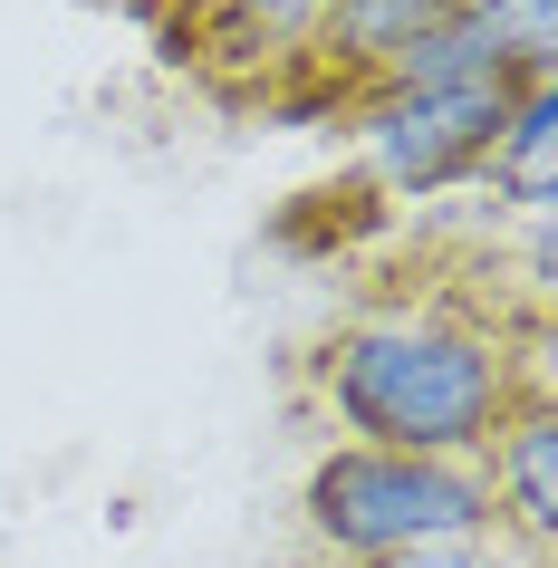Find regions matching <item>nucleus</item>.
<instances>
[{
    "label": "nucleus",
    "instance_id": "obj_4",
    "mask_svg": "<svg viewBox=\"0 0 558 568\" xmlns=\"http://www.w3.org/2000/svg\"><path fill=\"white\" fill-rule=\"evenodd\" d=\"M481 481H491V510L510 539H529V549L558 539V405L549 395H520L500 415V434L481 444Z\"/></svg>",
    "mask_w": 558,
    "mask_h": 568
},
{
    "label": "nucleus",
    "instance_id": "obj_9",
    "mask_svg": "<svg viewBox=\"0 0 558 568\" xmlns=\"http://www.w3.org/2000/svg\"><path fill=\"white\" fill-rule=\"evenodd\" d=\"M222 20H232L241 49H261V59H318L327 0H222Z\"/></svg>",
    "mask_w": 558,
    "mask_h": 568
},
{
    "label": "nucleus",
    "instance_id": "obj_2",
    "mask_svg": "<svg viewBox=\"0 0 558 568\" xmlns=\"http://www.w3.org/2000/svg\"><path fill=\"white\" fill-rule=\"evenodd\" d=\"M298 520L318 549H337L347 568L405 559V549H443V539H481L500 520L481 463H424V453H376L337 444L308 463L298 481Z\"/></svg>",
    "mask_w": 558,
    "mask_h": 568
},
{
    "label": "nucleus",
    "instance_id": "obj_5",
    "mask_svg": "<svg viewBox=\"0 0 558 568\" xmlns=\"http://www.w3.org/2000/svg\"><path fill=\"white\" fill-rule=\"evenodd\" d=\"M471 183H481V203H491V212H520V222L558 203V78L510 88L491 145H481V164H471Z\"/></svg>",
    "mask_w": 558,
    "mask_h": 568
},
{
    "label": "nucleus",
    "instance_id": "obj_1",
    "mask_svg": "<svg viewBox=\"0 0 558 568\" xmlns=\"http://www.w3.org/2000/svg\"><path fill=\"white\" fill-rule=\"evenodd\" d=\"M327 424L376 453H424V463H481L500 415L520 395H549V357H510L500 318L414 300V308H366L308 357Z\"/></svg>",
    "mask_w": 558,
    "mask_h": 568
},
{
    "label": "nucleus",
    "instance_id": "obj_8",
    "mask_svg": "<svg viewBox=\"0 0 558 568\" xmlns=\"http://www.w3.org/2000/svg\"><path fill=\"white\" fill-rule=\"evenodd\" d=\"M471 10H481V30H491V49L510 59L520 88L558 78V0H471Z\"/></svg>",
    "mask_w": 558,
    "mask_h": 568
},
{
    "label": "nucleus",
    "instance_id": "obj_3",
    "mask_svg": "<svg viewBox=\"0 0 558 568\" xmlns=\"http://www.w3.org/2000/svg\"><path fill=\"white\" fill-rule=\"evenodd\" d=\"M500 106H510L500 78H481V88H376V97H356V154L385 193L434 203V193L471 183Z\"/></svg>",
    "mask_w": 558,
    "mask_h": 568
},
{
    "label": "nucleus",
    "instance_id": "obj_11",
    "mask_svg": "<svg viewBox=\"0 0 558 568\" xmlns=\"http://www.w3.org/2000/svg\"><path fill=\"white\" fill-rule=\"evenodd\" d=\"M453 10H471V0H453Z\"/></svg>",
    "mask_w": 558,
    "mask_h": 568
},
{
    "label": "nucleus",
    "instance_id": "obj_10",
    "mask_svg": "<svg viewBox=\"0 0 558 568\" xmlns=\"http://www.w3.org/2000/svg\"><path fill=\"white\" fill-rule=\"evenodd\" d=\"M376 568H549V549H529L491 520L481 539H443V549H405V559H376Z\"/></svg>",
    "mask_w": 558,
    "mask_h": 568
},
{
    "label": "nucleus",
    "instance_id": "obj_6",
    "mask_svg": "<svg viewBox=\"0 0 558 568\" xmlns=\"http://www.w3.org/2000/svg\"><path fill=\"white\" fill-rule=\"evenodd\" d=\"M453 10V0H327V20H318V68L337 78V97H366V78H376L405 39H424Z\"/></svg>",
    "mask_w": 558,
    "mask_h": 568
},
{
    "label": "nucleus",
    "instance_id": "obj_7",
    "mask_svg": "<svg viewBox=\"0 0 558 568\" xmlns=\"http://www.w3.org/2000/svg\"><path fill=\"white\" fill-rule=\"evenodd\" d=\"M481 78L520 88V78H510V59L491 49V30H481V10H443L424 39H405V49L366 78V97H376V88H481Z\"/></svg>",
    "mask_w": 558,
    "mask_h": 568
}]
</instances>
